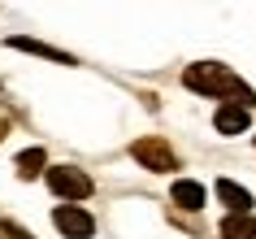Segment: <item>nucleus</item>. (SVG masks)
<instances>
[{"mask_svg": "<svg viewBox=\"0 0 256 239\" xmlns=\"http://www.w3.org/2000/svg\"><path fill=\"white\" fill-rule=\"evenodd\" d=\"M182 83H187L191 92H200V96H234L239 105H252V92H248L226 66H217V61H200V66H191L187 74H182Z\"/></svg>", "mask_w": 256, "mask_h": 239, "instance_id": "1", "label": "nucleus"}, {"mask_svg": "<svg viewBox=\"0 0 256 239\" xmlns=\"http://www.w3.org/2000/svg\"><path fill=\"white\" fill-rule=\"evenodd\" d=\"M48 187H52L56 196H66V200H87L92 196V178L82 170H74V165H52L48 170Z\"/></svg>", "mask_w": 256, "mask_h": 239, "instance_id": "3", "label": "nucleus"}, {"mask_svg": "<svg viewBox=\"0 0 256 239\" xmlns=\"http://www.w3.org/2000/svg\"><path fill=\"white\" fill-rule=\"evenodd\" d=\"M9 48H22V53H35V57H48V61H61V66H74V57L56 53V48H48V44H40V40H26V35H14Z\"/></svg>", "mask_w": 256, "mask_h": 239, "instance_id": "8", "label": "nucleus"}, {"mask_svg": "<svg viewBox=\"0 0 256 239\" xmlns=\"http://www.w3.org/2000/svg\"><path fill=\"white\" fill-rule=\"evenodd\" d=\"M40 170H44V148H26V152L18 157V174H22V178H35Z\"/></svg>", "mask_w": 256, "mask_h": 239, "instance_id": "10", "label": "nucleus"}, {"mask_svg": "<svg viewBox=\"0 0 256 239\" xmlns=\"http://www.w3.org/2000/svg\"><path fill=\"white\" fill-rule=\"evenodd\" d=\"M130 157H135L144 170H156V174H165V170H174V165H178L174 148L165 144V139H156V135H148V139H135V144H130Z\"/></svg>", "mask_w": 256, "mask_h": 239, "instance_id": "2", "label": "nucleus"}, {"mask_svg": "<svg viewBox=\"0 0 256 239\" xmlns=\"http://www.w3.org/2000/svg\"><path fill=\"white\" fill-rule=\"evenodd\" d=\"M170 196H174V204H178V209H187V213L204 209V187H200V183H191V178H178Z\"/></svg>", "mask_w": 256, "mask_h": 239, "instance_id": "7", "label": "nucleus"}, {"mask_svg": "<svg viewBox=\"0 0 256 239\" xmlns=\"http://www.w3.org/2000/svg\"><path fill=\"white\" fill-rule=\"evenodd\" d=\"M213 126H217L222 135L248 131V105H239V100H234V105H222V109H217V118H213Z\"/></svg>", "mask_w": 256, "mask_h": 239, "instance_id": "5", "label": "nucleus"}, {"mask_svg": "<svg viewBox=\"0 0 256 239\" xmlns=\"http://www.w3.org/2000/svg\"><path fill=\"white\" fill-rule=\"evenodd\" d=\"M52 222H56V230L66 239H87L96 230V222H92V213H82V209H74V204H61V209L52 213Z\"/></svg>", "mask_w": 256, "mask_h": 239, "instance_id": "4", "label": "nucleus"}, {"mask_svg": "<svg viewBox=\"0 0 256 239\" xmlns=\"http://www.w3.org/2000/svg\"><path fill=\"white\" fill-rule=\"evenodd\" d=\"M0 239H35L30 230H22L18 222H9V217H0Z\"/></svg>", "mask_w": 256, "mask_h": 239, "instance_id": "11", "label": "nucleus"}, {"mask_svg": "<svg viewBox=\"0 0 256 239\" xmlns=\"http://www.w3.org/2000/svg\"><path fill=\"white\" fill-rule=\"evenodd\" d=\"M217 196H222V204H230V213H252V191H248V187L222 178V183H217Z\"/></svg>", "mask_w": 256, "mask_h": 239, "instance_id": "6", "label": "nucleus"}, {"mask_svg": "<svg viewBox=\"0 0 256 239\" xmlns=\"http://www.w3.org/2000/svg\"><path fill=\"white\" fill-rule=\"evenodd\" d=\"M4 131H9V126H4V118H0V139H4Z\"/></svg>", "mask_w": 256, "mask_h": 239, "instance_id": "12", "label": "nucleus"}, {"mask_svg": "<svg viewBox=\"0 0 256 239\" xmlns=\"http://www.w3.org/2000/svg\"><path fill=\"white\" fill-rule=\"evenodd\" d=\"M222 239H256V222L248 213H230L222 222Z\"/></svg>", "mask_w": 256, "mask_h": 239, "instance_id": "9", "label": "nucleus"}]
</instances>
